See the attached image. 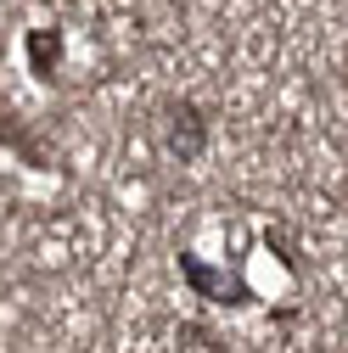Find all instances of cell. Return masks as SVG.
Returning <instances> with one entry per match:
<instances>
[{
  "mask_svg": "<svg viewBox=\"0 0 348 353\" xmlns=\"http://www.w3.org/2000/svg\"><path fill=\"white\" fill-rule=\"evenodd\" d=\"M57 51H62V34H57V28H28V68H34L39 79L57 73Z\"/></svg>",
  "mask_w": 348,
  "mask_h": 353,
  "instance_id": "obj_3",
  "label": "cell"
},
{
  "mask_svg": "<svg viewBox=\"0 0 348 353\" xmlns=\"http://www.w3.org/2000/svg\"><path fill=\"white\" fill-rule=\"evenodd\" d=\"M0 146H12V152L28 163V168H46V146H39V141L28 135V129H23L12 112H0Z\"/></svg>",
  "mask_w": 348,
  "mask_h": 353,
  "instance_id": "obj_2",
  "label": "cell"
},
{
  "mask_svg": "<svg viewBox=\"0 0 348 353\" xmlns=\"http://www.w3.org/2000/svg\"><path fill=\"white\" fill-rule=\"evenodd\" d=\"M202 118H197V107L191 101H180V107H168V152L180 157V163H191L197 152H202Z\"/></svg>",
  "mask_w": 348,
  "mask_h": 353,
  "instance_id": "obj_1",
  "label": "cell"
}]
</instances>
